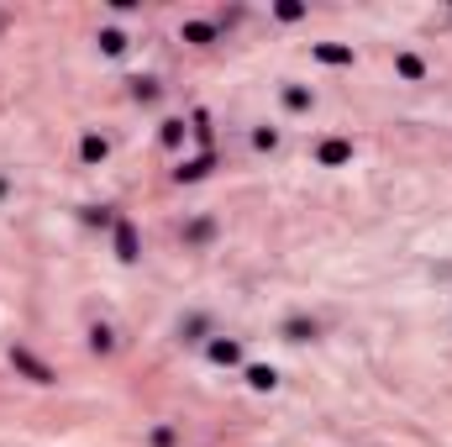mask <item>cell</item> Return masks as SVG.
<instances>
[{
  "label": "cell",
  "mask_w": 452,
  "mask_h": 447,
  "mask_svg": "<svg viewBox=\"0 0 452 447\" xmlns=\"http://www.w3.org/2000/svg\"><path fill=\"white\" fill-rule=\"evenodd\" d=\"M210 232H216V221H195V226H190V232H184V242H205Z\"/></svg>",
  "instance_id": "obj_9"
},
{
  "label": "cell",
  "mask_w": 452,
  "mask_h": 447,
  "mask_svg": "<svg viewBox=\"0 0 452 447\" xmlns=\"http://www.w3.org/2000/svg\"><path fill=\"white\" fill-rule=\"evenodd\" d=\"M316 332H321V327H316V321H305V316H289V321H284V337H289V342H311Z\"/></svg>",
  "instance_id": "obj_2"
},
{
  "label": "cell",
  "mask_w": 452,
  "mask_h": 447,
  "mask_svg": "<svg viewBox=\"0 0 452 447\" xmlns=\"http://www.w3.org/2000/svg\"><path fill=\"white\" fill-rule=\"evenodd\" d=\"M237 358H242L237 342H210V363H237Z\"/></svg>",
  "instance_id": "obj_6"
},
{
  "label": "cell",
  "mask_w": 452,
  "mask_h": 447,
  "mask_svg": "<svg viewBox=\"0 0 452 447\" xmlns=\"http://www.w3.org/2000/svg\"><path fill=\"white\" fill-rule=\"evenodd\" d=\"M100 43H105V53H122V48H127V37H122V32H105Z\"/></svg>",
  "instance_id": "obj_14"
},
{
  "label": "cell",
  "mask_w": 452,
  "mask_h": 447,
  "mask_svg": "<svg viewBox=\"0 0 452 447\" xmlns=\"http://www.w3.org/2000/svg\"><path fill=\"white\" fill-rule=\"evenodd\" d=\"M116 248H122V258H127V263L137 258V237H131V226H127V221L116 226Z\"/></svg>",
  "instance_id": "obj_5"
},
{
  "label": "cell",
  "mask_w": 452,
  "mask_h": 447,
  "mask_svg": "<svg viewBox=\"0 0 452 447\" xmlns=\"http://www.w3.org/2000/svg\"><path fill=\"white\" fill-rule=\"evenodd\" d=\"M90 347H95V353H111V332L95 327V332H90Z\"/></svg>",
  "instance_id": "obj_10"
},
{
  "label": "cell",
  "mask_w": 452,
  "mask_h": 447,
  "mask_svg": "<svg viewBox=\"0 0 452 447\" xmlns=\"http://www.w3.org/2000/svg\"><path fill=\"white\" fill-rule=\"evenodd\" d=\"M284 100H289V111H305V105H311V95H305V90H289Z\"/></svg>",
  "instance_id": "obj_13"
},
{
  "label": "cell",
  "mask_w": 452,
  "mask_h": 447,
  "mask_svg": "<svg viewBox=\"0 0 452 447\" xmlns=\"http://www.w3.org/2000/svg\"><path fill=\"white\" fill-rule=\"evenodd\" d=\"M0 21H6V16H0Z\"/></svg>",
  "instance_id": "obj_15"
},
{
  "label": "cell",
  "mask_w": 452,
  "mask_h": 447,
  "mask_svg": "<svg viewBox=\"0 0 452 447\" xmlns=\"http://www.w3.org/2000/svg\"><path fill=\"white\" fill-rule=\"evenodd\" d=\"M11 363L32 374V384H53V369H48V363H37L32 353H26V347H11Z\"/></svg>",
  "instance_id": "obj_1"
},
{
  "label": "cell",
  "mask_w": 452,
  "mask_h": 447,
  "mask_svg": "<svg viewBox=\"0 0 452 447\" xmlns=\"http://www.w3.org/2000/svg\"><path fill=\"white\" fill-rule=\"evenodd\" d=\"M321 58H326V63H353V53H348V48H321Z\"/></svg>",
  "instance_id": "obj_12"
},
{
  "label": "cell",
  "mask_w": 452,
  "mask_h": 447,
  "mask_svg": "<svg viewBox=\"0 0 452 447\" xmlns=\"http://www.w3.org/2000/svg\"><path fill=\"white\" fill-rule=\"evenodd\" d=\"M274 379H279L274 369H247V384L252 389H274Z\"/></svg>",
  "instance_id": "obj_7"
},
{
  "label": "cell",
  "mask_w": 452,
  "mask_h": 447,
  "mask_svg": "<svg viewBox=\"0 0 452 447\" xmlns=\"http://www.w3.org/2000/svg\"><path fill=\"white\" fill-rule=\"evenodd\" d=\"M85 158L95 164V158H105V137H85Z\"/></svg>",
  "instance_id": "obj_11"
},
{
  "label": "cell",
  "mask_w": 452,
  "mask_h": 447,
  "mask_svg": "<svg viewBox=\"0 0 452 447\" xmlns=\"http://www.w3.org/2000/svg\"><path fill=\"white\" fill-rule=\"evenodd\" d=\"M342 158H353V142H342V137L321 142V164H342Z\"/></svg>",
  "instance_id": "obj_3"
},
{
  "label": "cell",
  "mask_w": 452,
  "mask_h": 447,
  "mask_svg": "<svg viewBox=\"0 0 452 447\" xmlns=\"http://www.w3.org/2000/svg\"><path fill=\"white\" fill-rule=\"evenodd\" d=\"M184 37H190V43H210V37H216V26H205V21H190V26H184Z\"/></svg>",
  "instance_id": "obj_8"
},
{
  "label": "cell",
  "mask_w": 452,
  "mask_h": 447,
  "mask_svg": "<svg viewBox=\"0 0 452 447\" xmlns=\"http://www.w3.org/2000/svg\"><path fill=\"white\" fill-rule=\"evenodd\" d=\"M394 69H400L405 79H426V63H421L416 53H400V58H394Z\"/></svg>",
  "instance_id": "obj_4"
}]
</instances>
